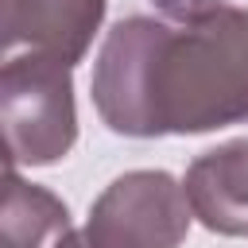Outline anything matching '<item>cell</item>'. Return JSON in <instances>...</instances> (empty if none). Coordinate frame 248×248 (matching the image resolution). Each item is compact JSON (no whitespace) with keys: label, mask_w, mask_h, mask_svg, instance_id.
<instances>
[{"label":"cell","mask_w":248,"mask_h":248,"mask_svg":"<svg viewBox=\"0 0 248 248\" xmlns=\"http://www.w3.org/2000/svg\"><path fill=\"white\" fill-rule=\"evenodd\" d=\"M248 124V8L163 23L151 58V132L198 136Z\"/></svg>","instance_id":"cell-1"},{"label":"cell","mask_w":248,"mask_h":248,"mask_svg":"<svg viewBox=\"0 0 248 248\" xmlns=\"http://www.w3.org/2000/svg\"><path fill=\"white\" fill-rule=\"evenodd\" d=\"M0 128L4 163L50 167L78 143V105H74V66L46 54H12L0 70Z\"/></svg>","instance_id":"cell-2"},{"label":"cell","mask_w":248,"mask_h":248,"mask_svg":"<svg viewBox=\"0 0 248 248\" xmlns=\"http://www.w3.org/2000/svg\"><path fill=\"white\" fill-rule=\"evenodd\" d=\"M194 209L167 170H128L112 178L89 205V248H178Z\"/></svg>","instance_id":"cell-3"},{"label":"cell","mask_w":248,"mask_h":248,"mask_svg":"<svg viewBox=\"0 0 248 248\" xmlns=\"http://www.w3.org/2000/svg\"><path fill=\"white\" fill-rule=\"evenodd\" d=\"M163 19L128 16L112 23L93 62V105L101 120L136 140H151V58Z\"/></svg>","instance_id":"cell-4"},{"label":"cell","mask_w":248,"mask_h":248,"mask_svg":"<svg viewBox=\"0 0 248 248\" xmlns=\"http://www.w3.org/2000/svg\"><path fill=\"white\" fill-rule=\"evenodd\" d=\"M108 0H0L4 54L16 46L78 66L105 19Z\"/></svg>","instance_id":"cell-5"},{"label":"cell","mask_w":248,"mask_h":248,"mask_svg":"<svg viewBox=\"0 0 248 248\" xmlns=\"http://www.w3.org/2000/svg\"><path fill=\"white\" fill-rule=\"evenodd\" d=\"M182 190L209 232L248 236V136L202 151L186 167Z\"/></svg>","instance_id":"cell-6"},{"label":"cell","mask_w":248,"mask_h":248,"mask_svg":"<svg viewBox=\"0 0 248 248\" xmlns=\"http://www.w3.org/2000/svg\"><path fill=\"white\" fill-rule=\"evenodd\" d=\"M70 209L46 186L19 178V170H4V202H0V244L4 248H66L74 240Z\"/></svg>","instance_id":"cell-7"},{"label":"cell","mask_w":248,"mask_h":248,"mask_svg":"<svg viewBox=\"0 0 248 248\" xmlns=\"http://www.w3.org/2000/svg\"><path fill=\"white\" fill-rule=\"evenodd\" d=\"M167 19H174V23H198V19H205V16H213V12H221V8H229V0H151Z\"/></svg>","instance_id":"cell-8"},{"label":"cell","mask_w":248,"mask_h":248,"mask_svg":"<svg viewBox=\"0 0 248 248\" xmlns=\"http://www.w3.org/2000/svg\"><path fill=\"white\" fill-rule=\"evenodd\" d=\"M66 248H89V240H85V236H74V240H70Z\"/></svg>","instance_id":"cell-9"}]
</instances>
